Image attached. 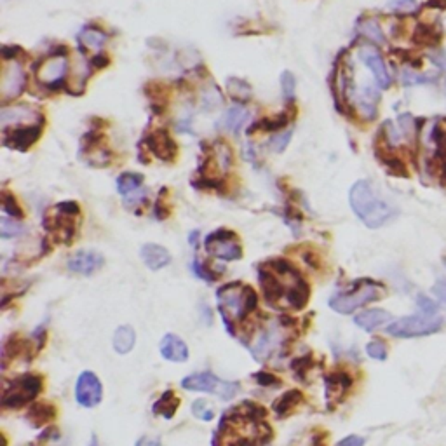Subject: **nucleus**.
<instances>
[{
	"mask_svg": "<svg viewBox=\"0 0 446 446\" xmlns=\"http://www.w3.org/2000/svg\"><path fill=\"white\" fill-rule=\"evenodd\" d=\"M359 60L368 67V70L372 72L373 81L376 82L380 89H387L391 86V75L389 70L386 67V61H383L382 54L379 53L375 46L365 44L359 47Z\"/></svg>",
	"mask_w": 446,
	"mask_h": 446,
	"instance_id": "obj_18",
	"label": "nucleus"
},
{
	"mask_svg": "<svg viewBox=\"0 0 446 446\" xmlns=\"http://www.w3.org/2000/svg\"><path fill=\"white\" fill-rule=\"evenodd\" d=\"M204 246L209 255L216 256L220 260H227V262H234V260H239L242 256L237 235L230 230H225V228H220V230L209 234L206 237Z\"/></svg>",
	"mask_w": 446,
	"mask_h": 446,
	"instance_id": "obj_12",
	"label": "nucleus"
},
{
	"mask_svg": "<svg viewBox=\"0 0 446 446\" xmlns=\"http://www.w3.org/2000/svg\"><path fill=\"white\" fill-rule=\"evenodd\" d=\"M161 354L162 358L173 362L187 361L188 358L187 343H185L180 336L173 335V333H168L161 342Z\"/></svg>",
	"mask_w": 446,
	"mask_h": 446,
	"instance_id": "obj_24",
	"label": "nucleus"
},
{
	"mask_svg": "<svg viewBox=\"0 0 446 446\" xmlns=\"http://www.w3.org/2000/svg\"><path fill=\"white\" fill-rule=\"evenodd\" d=\"M181 387L187 391H199V393H211L216 396L223 398V400H230L235 396L239 391L237 383L223 382L218 376L213 373H197V375H190L181 382Z\"/></svg>",
	"mask_w": 446,
	"mask_h": 446,
	"instance_id": "obj_11",
	"label": "nucleus"
},
{
	"mask_svg": "<svg viewBox=\"0 0 446 446\" xmlns=\"http://www.w3.org/2000/svg\"><path fill=\"white\" fill-rule=\"evenodd\" d=\"M16 47H2V75H0V96L2 101H11L23 93L27 86V74L23 70L20 56H14Z\"/></svg>",
	"mask_w": 446,
	"mask_h": 446,
	"instance_id": "obj_7",
	"label": "nucleus"
},
{
	"mask_svg": "<svg viewBox=\"0 0 446 446\" xmlns=\"http://www.w3.org/2000/svg\"><path fill=\"white\" fill-rule=\"evenodd\" d=\"M42 131H44V122L4 129L2 131L4 147L11 148V150L27 152L28 148H32L35 143H37V140L41 138Z\"/></svg>",
	"mask_w": 446,
	"mask_h": 446,
	"instance_id": "obj_15",
	"label": "nucleus"
},
{
	"mask_svg": "<svg viewBox=\"0 0 446 446\" xmlns=\"http://www.w3.org/2000/svg\"><path fill=\"white\" fill-rule=\"evenodd\" d=\"M391 319H393V315L387 313V310L372 309L356 315L354 322H356L359 328L366 329V332H373V329L380 328V326H383L386 322H389Z\"/></svg>",
	"mask_w": 446,
	"mask_h": 446,
	"instance_id": "obj_27",
	"label": "nucleus"
},
{
	"mask_svg": "<svg viewBox=\"0 0 446 446\" xmlns=\"http://www.w3.org/2000/svg\"><path fill=\"white\" fill-rule=\"evenodd\" d=\"M143 145L152 155L162 162H175L178 159V145L168 129L157 128L143 138Z\"/></svg>",
	"mask_w": 446,
	"mask_h": 446,
	"instance_id": "obj_16",
	"label": "nucleus"
},
{
	"mask_svg": "<svg viewBox=\"0 0 446 446\" xmlns=\"http://www.w3.org/2000/svg\"><path fill=\"white\" fill-rule=\"evenodd\" d=\"M263 295L270 306L281 309H302L309 300V286L291 263L272 260L258 270Z\"/></svg>",
	"mask_w": 446,
	"mask_h": 446,
	"instance_id": "obj_1",
	"label": "nucleus"
},
{
	"mask_svg": "<svg viewBox=\"0 0 446 446\" xmlns=\"http://www.w3.org/2000/svg\"><path fill=\"white\" fill-rule=\"evenodd\" d=\"M249 121V112L248 108H244L242 105H234L232 108H228L227 112L220 117L218 128L225 133L237 134L241 131L242 126Z\"/></svg>",
	"mask_w": 446,
	"mask_h": 446,
	"instance_id": "obj_22",
	"label": "nucleus"
},
{
	"mask_svg": "<svg viewBox=\"0 0 446 446\" xmlns=\"http://www.w3.org/2000/svg\"><path fill=\"white\" fill-rule=\"evenodd\" d=\"M141 260L148 268L152 270H159V268L166 267L171 262V255H169L168 249L161 244H154V242H148L141 248L140 251Z\"/></svg>",
	"mask_w": 446,
	"mask_h": 446,
	"instance_id": "obj_23",
	"label": "nucleus"
},
{
	"mask_svg": "<svg viewBox=\"0 0 446 446\" xmlns=\"http://www.w3.org/2000/svg\"><path fill=\"white\" fill-rule=\"evenodd\" d=\"M67 54L68 49L61 51V53H51L35 63V79L42 88L58 91L61 86L67 84L68 72H70Z\"/></svg>",
	"mask_w": 446,
	"mask_h": 446,
	"instance_id": "obj_8",
	"label": "nucleus"
},
{
	"mask_svg": "<svg viewBox=\"0 0 446 446\" xmlns=\"http://www.w3.org/2000/svg\"><path fill=\"white\" fill-rule=\"evenodd\" d=\"M56 415V409L49 405V402H39V405H34L28 412V419L32 420V426L34 427H41L44 426L46 422L54 419Z\"/></svg>",
	"mask_w": 446,
	"mask_h": 446,
	"instance_id": "obj_33",
	"label": "nucleus"
},
{
	"mask_svg": "<svg viewBox=\"0 0 446 446\" xmlns=\"http://www.w3.org/2000/svg\"><path fill=\"white\" fill-rule=\"evenodd\" d=\"M79 215H81V208L77 202H60V204L53 206L46 213L44 218L47 232H51L60 242L68 244L77 230Z\"/></svg>",
	"mask_w": 446,
	"mask_h": 446,
	"instance_id": "obj_6",
	"label": "nucleus"
},
{
	"mask_svg": "<svg viewBox=\"0 0 446 446\" xmlns=\"http://www.w3.org/2000/svg\"><path fill=\"white\" fill-rule=\"evenodd\" d=\"M21 230H23V227H21L20 223L11 222L9 218H2V220H0V235H2L4 239L14 237V235L20 234Z\"/></svg>",
	"mask_w": 446,
	"mask_h": 446,
	"instance_id": "obj_39",
	"label": "nucleus"
},
{
	"mask_svg": "<svg viewBox=\"0 0 446 446\" xmlns=\"http://www.w3.org/2000/svg\"><path fill=\"white\" fill-rule=\"evenodd\" d=\"M265 409L253 402H242L232 409L220 424V443L215 446H256L270 436V429L262 422Z\"/></svg>",
	"mask_w": 446,
	"mask_h": 446,
	"instance_id": "obj_2",
	"label": "nucleus"
},
{
	"mask_svg": "<svg viewBox=\"0 0 446 446\" xmlns=\"http://www.w3.org/2000/svg\"><path fill=\"white\" fill-rule=\"evenodd\" d=\"M441 326H443L441 315H429L422 313L398 319L387 328V333L400 336V339H412V336H426L431 333H436Z\"/></svg>",
	"mask_w": 446,
	"mask_h": 446,
	"instance_id": "obj_10",
	"label": "nucleus"
},
{
	"mask_svg": "<svg viewBox=\"0 0 446 446\" xmlns=\"http://www.w3.org/2000/svg\"><path fill=\"white\" fill-rule=\"evenodd\" d=\"M359 32H361V35H365L366 39H369V41L373 42H379V44L386 42V35H383L382 28H380V25L376 23L375 20H372V18H366V20L361 21Z\"/></svg>",
	"mask_w": 446,
	"mask_h": 446,
	"instance_id": "obj_35",
	"label": "nucleus"
},
{
	"mask_svg": "<svg viewBox=\"0 0 446 446\" xmlns=\"http://www.w3.org/2000/svg\"><path fill=\"white\" fill-rule=\"evenodd\" d=\"M105 258L101 253L98 251H79L74 256H70L68 260V268L75 274L82 275H91L96 270H100L103 265Z\"/></svg>",
	"mask_w": 446,
	"mask_h": 446,
	"instance_id": "obj_20",
	"label": "nucleus"
},
{
	"mask_svg": "<svg viewBox=\"0 0 446 446\" xmlns=\"http://www.w3.org/2000/svg\"><path fill=\"white\" fill-rule=\"evenodd\" d=\"M143 183V176L138 175V173H122L117 178V190L119 194L129 195L131 192L138 190Z\"/></svg>",
	"mask_w": 446,
	"mask_h": 446,
	"instance_id": "obj_34",
	"label": "nucleus"
},
{
	"mask_svg": "<svg viewBox=\"0 0 446 446\" xmlns=\"http://www.w3.org/2000/svg\"><path fill=\"white\" fill-rule=\"evenodd\" d=\"M441 27L438 25H431V23H419L413 30V42L417 46H438L441 41Z\"/></svg>",
	"mask_w": 446,
	"mask_h": 446,
	"instance_id": "obj_25",
	"label": "nucleus"
},
{
	"mask_svg": "<svg viewBox=\"0 0 446 446\" xmlns=\"http://www.w3.org/2000/svg\"><path fill=\"white\" fill-rule=\"evenodd\" d=\"M136 342V333L131 326H121L114 333V349L119 354H128Z\"/></svg>",
	"mask_w": 446,
	"mask_h": 446,
	"instance_id": "obj_30",
	"label": "nucleus"
},
{
	"mask_svg": "<svg viewBox=\"0 0 446 446\" xmlns=\"http://www.w3.org/2000/svg\"><path fill=\"white\" fill-rule=\"evenodd\" d=\"M81 154L84 155V161L94 168H105L112 162V150L98 129H91L81 138Z\"/></svg>",
	"mask_w": 446,
	"mask_h": 446,
	"instance_id": "obj_14",
	"label": "nucleus"
},
{
	"mask_svg": "<svg viewBox=\"0 0 446 446\" xmlns=\"http://www.w3.org/2000/svg\"><path fill=\"white\" fill-rule=\"evenodd\" d=\"M427 6L434 7V9H446V0H429Z\"/></svg>",
	"mask_w": 446,
	"mask_h": 446,
	"instance_id": "obj_49",
	"label": "nucleus"
},
{
	"mask_svg": "<svg viewBox=\"0 0 446 446\" xmlns=\"http://www.w3.org/2000/svg\"><path fill=\"white\" fill-rule=\"evenodd\" d=\"M303 401V396L300 391H288V393L282 394L277 401L274 402V412L279 417H286L296 408V405Z\"/></svg>",
	"mask_w": 446,
	"mask_h": 446,
	"instance_id": "obj_32",
	"label": "nucleus"
},
{
	"mask_svg": "<svg viewBox=\"0 0 446 446\" xmlns=\"http://www.w3.org/2000/svg\"><path fill=\"white\" fill-rule=\"evenodd\" d=\"M202 147L206 150L202 152L199 175L208 183H220L232 166V148L223 140L211 141L208 145L202 143Z\"/></svg>",
	"mask_w": 446,
	"mask_h": 446,
	"instance_id": "obj_5",
	"label": "nucleus"
},
{
	"mask_svg": "<svg viewBox=\"0 0 446 446\" xmlns=\"http://www.w3.org/2000/svg\"><path fill=\"white\" fill-rule=\"evenodd\" d=\"M44 122V114L41 110L28 105H14V107H4L0 112V126L4 129L18 128L25 124H39Z\"/></svg>",
	"mask_w": 446,
	"mask_h": 446,
	"instance_id": "obj_17",
	"label": "nucleus"
},
{
	"mask_svg": "<svg viewBox=\"0 0 446 446\" xmlns=\"http://www.w3.org/2000/svg\"><path fill=\"white\" fill-rule=\"evenodd\" d=\"M218 307L227 326L248 317L256 307V293L251 286L230 282L218 289Z\"/></svg>",
	"mask_w": 446,
	"mask_h": 446,
	"instance_id": "obj_4",
	"label": "nucleus"
},
{
	"mask_svg": "<svg viewBox=\"0 0 446 446\" xmlns=\"http://www.w3.org/2000/svg\"><path fill=\"white\" fill-rule=\"evenodd\" d=\"M101 396H103V391H101V382L98 380V376L91 372L81 373L77 387H75V398H77L79 405L93 408L101 401Z\"/></svg>",
	"mask_w": 446,
	"mask_h": 446,
	"instance_id": "obj_19",
	"label": "nucleus"
},
{
	"mask_svg": "<svg viewBox=\"0 0 446 446\" xmlns=\"http://www.w3.org/2000/svg\"><path fill=\"white\" fill-rule=\"evenodd\" d=\"M291 131H286V133H282V134H277V136L274 138V140H272V148H274L275 152H284V148L288 147V143H289V138H291Z\"/></svg>",
	"mask_w": 446,
	"mask_h": 446,
	"instance_id": "obj_43",
	"label": "nucleus"
},
{
	"mask_svg": "<svg viewBox=\"0 0 446 446\" xmlns=\"http://www.w3.org/2000/svg\"><path fill=\"white\" fill-rule=\"evenodd\" d=\"M91 446H98V445H96V443H93V445H91Z\"/></svg>",
	"mask_w": 446,
	"mask_h": 446,
	"instance_id": "obj_50",
	"label": "nucleus"
},
{
	"mask_svg": "<svg viewBox=\"0 0 446 446\" xmlns=\"http://www.w3.org/2000/svg\"><path fill=\"white\" fill-rule=\"evenodd\" d=\"M394 7L401 13H413L417 11V0H396Z\"/></svg>",
	"mask_w": 446,
	"mask_h": 446,
	"instance_id": "obj_44",
	"label": "nucleus"
},
{
	"mask_svg": "<svg viewBox=\"0 0 446 446\" xmlns=\"http://www.w3.org/2000/svg\"><path fill=\"white\" fill-rule=\"evenodd\" d=\"M136 446H159V440L157 438H141L140 441H138Z\"/></svg>",
	"mask_w": 446,
	"mask_h": 446,
	"instance_id": "obj_48",
	"label": "nucleus"
},
{
	"mask_svg": "<svg viewBox=\"0 0 446 446\" xmlns=\"http://www.w3.org/2000/svg\"><path fill=\"white\" fill-rule=\"evenodd\" d=\"M279 346H281V335H279V329L275 324H270L268 328H265V332L258 336V340L253 343L251 350L256 359H267Z\"/></svg>",
	"mask_w": 446,
	"mask_h": 446,
	"instance_id": "obj_21",
	"label": "nucleus"
},
{
	"mask_svg": "<svg viewBox=\"0 0 446 446\" xmlns=\"http://www.w3.org/2000/svg\"><path fill=\"white\" fill-rule=\"evenodd\" d=\"M178 396H176L173 391H168V393L162 394L157 400V402L154 405V413L155 415H162L164 419H173V415H175L176 409H178Z\"/></svg>",
	"mask_w": 446,
	"mask_h": 446,
	"instance_id": "obj_31",
	"label": "nucleus"
},
{
	"mask_svg": "<svg viewBox=\"0 0 446 446\" xmlns=\"http://www.w3.org/2000/svg\"><path fill=\"white\" fill-rule=\"evenodd\" d=\"M291 122V115L288 112H281L277 115H272V117H265L263 121L256 122L253 128H249V134L256 133V131H262V133H268V131H281L282 128Z\"/></svg>",
	"mask_w": 446,
	"mask_h": 446,
	"instance_id": "obj_28",
	"label": "nucleus"
},
{
	"mask_svg": "<svg viewBox=\"0 0 446 446\" xmlns=\"http://www.w3.org/2000/svg\"><path fill=\"white\" fill-rule=\"evenodd\" d=\"M383 288L379 282H373L365 279V281H359L356 288L349 293H342V295H335L329 300V307L333 310L340 314H350L359 307L366 306L369 302H375L382 296Z\"/></svg>",
	"mask_w": 446,
	"mask_h": 446,
	"instance_id": "obj_9",
	"label": "nucleus"
},
{
	"mask_svg": "<svg viewBox=\"0 0 446 446\" xmlns=\"http://www.w3.org/2000/svg\"><path fill=\"white\" fill-rule=\"evenodd\" d=\"M225 88H227L228 96H230L232 100L237 101V105L251 100V94H253L251 86H249L246 81H242V79L228 77Z\"/></svg>",
	"mask_w": 446,
	"mask_h": 446,
	"instance_id": "obj_29",
	"label": "nucleus"
},
{
	"mask_svg": "<svg viewBox=\"0 0 446 446\" xmlns=\"http://www.w3.org/2000/svg\"><path fill=\"white\" fill-rule=\"evenodd\" d=\"M2 208H4V211H6L7 215L13 216V218H23L25 213L21 211L20 204L16 202L14 195H11L7 190L2 192Z\"/></svg>",
	"mask_w": 446,
	"mask_h": 446,
	"instance_id": "obj_37",
	"label": "nucleus"
},
{
	"mask_svg": "<svg viewBox=\"0 0 446 446\" xmlns=\"http://www.w3.org/2000/svg\"><path fill=\"white\" fill-rule=\"evenodd\" d=\"M281 89L286 100H295V75H293L291 72L284 70L281 74Z\"/></svg>",
	"mask_w": 446,
	"mask_h": 446,
	"instance_id": "obj_38",
	"label": "nucleus"
},
{
	"mask_svg": "<svg viewBox=\"0 0 446 446\" xmlns=\"http://www.w3.org/2000/svg\"><path fill=\"white\" fill-rule=\"evenodd\" d=\"M79 44L84 51H93V53H100L101 47L105 46L107 42L108 35L105 34L103 30L100 28H94V27H86L82 28L81 34H79Z\"/></svg>",
	"mask_w": 446,
	"mask_h": 446,
	"instance_id": "obj_26",
	"label": "nucleus"
},
{
	"mask_svg": "<svg viewBox=\"0 0 446 446\" xmlns=\"http://www.w3.org/2000/svg\"><path fill=\"white\" fill-rule=\"evenodd\" d=\"M350 386V379L347 375H332L326 379V391H328V400H332L333 394H346Z\"/></svg>",
	"mask_w": 446,
	"mask_h": 446,
	"instance_id": "obj_36",
	"label": "nucleus"
},
{
	"mask_svg": "<svg viewBox=\"0 0 446 446\" xmlns=\"http://www.w3.org/2000/svg\"><path fill=\"white\" fill-rule=\"evenodd\" d=\"M434 293H436L438 299H440L441 302L445 303V307H446V282L445 281L438 282V284L434 286Z\"/></svg>",
	"mask_w": 446,
	"mask_h": 446,
	"instance_id": "obj_47",
	"label": "nucleus"
},
{
	"mask_svg": "<svg viewBox=\"0 0 446 446\" xmlns=\"http://www.w3.org/2000/svg\"><path fill=\"white\" fill-rule=\"evenodd\" d=\"M362 445H365V440H362V438L349 436V438H346V440L340 441V443L336 446H362Z\"/></svg>",
	"mask_w": 446,
	"mask_h": 446,
	"instance_id": "obj_46",
	"label": "nucleus"
},
{
	"mask_svg": "<svg viewBox=\"0 0 446 446\" xmlns=\"http://www.w3.org/2000/svg\"><path fill=\"white\" fill-rule=\"evenodd\" d=\"M417 303H419V307H420V313L429 314V315H436L438 306L431 299H427V296L420 295L419 299H417Z\"/></svg>",
	"mask_w": 446,
	"mask_h": 446,
	"instance_id": "obj_41",
	"label": "nucleus"
},
{
	"mask_svg": "<svg viewBox=\"0 0 446 446\" xmlns=\"http://www.w3.org/2000/svg\"><path fill=\"white\" fill-rule=\"evenodd\" d=\"M42 389V380L37 375H23L14 380L9 389L4 391L2 405L6 408H14V406H23L28 401L34 400Z\"/></svg>",
	"mask_w": 446,
	"mask_h": 446,
	"instance_id": "obj_13",
	"label": "nucleus"
},
{
	"mask_svg": "<svg viewBox=\"0 0 446 446\" xmlns=\"http://www.w3.org/2000/svg\"><path fill=\"white\" fill-rule=\"evenodd\" d=\"M366 353H368L369 358L379 359V361H383L387 358V347L386 343L380 342V340H373L366 346Z\"/></svg>",
	"mask_w": 446,
	"mask_h": 446,
	"instance_id": "obj_40",
	"label": "nucleus"
},
{
	"mask_svg": "<svg viewBox=\"0 0 446 446\" xmlns=\"http://www.w3.org/2000/svg\"><path fill=\"white\" fill-rule=\"evenodd\" d=\"M91 65H93V68L101 70V68H105L110 65V58H108L107 54H103V53H98V54H94L93 60H91Z\"/></svg>",
	"mask_w": 446,
	"mask_h": 446,
	"instance_id": "obj_45",
	"label": "nucleus"
},
{
	"mask_svg": "<svg viewBox=\"0 0 446 446\" xmlns=\"http://www.w3.org/2000/svg\"><path fill=\"white\" fill-rule=\"evenodd\" d=\"M192 412H194L195 415H197L199 419H202V420H211L213 419V412L208 408V405H206L204 401H195L194 406H192Z\"/></svg>",
	"mask_w": 446,
	"mask_h": 446,
	"instance_id": "obj_42",
	"label": "nucleus"
},
{
	"mask_svg": "<svg viewBox=\"0 0 446 446\" xmlns=\"http://www.w3.org/2000/svg\"><path fill=\"white\" fill-rule=\"evenodd\" d=\"M349 201L358 218L369 228L382 227L396 215V209L386 199L380 197L373 185L368 181L361 180L353 185Z\"/></svg>",
	"mask_w": 446,
	"mask_h": 446,
	"instance_id": "obj_3",
	"label": "nucleus"
}]
</instances>
